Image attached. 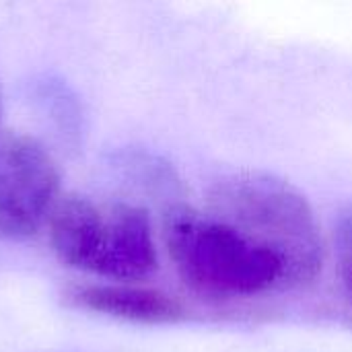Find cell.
Returning <instances> with one entry per match:
<instances>
[{"label": "cell", "instance_id": "6da1fadb", "mask_svg": "<svg viewBox=\"0 0 352 352\" xmlns=\"http://www.w3.org/2000/svg\"><path fill=\"white\" fill-rule=\"evenodd\" d=\"M208 204L210 214L278 256L287 289L305 287L322 274V227L309 200L289 182L262 171H239L212 186Z\"/></svg>", "mask_w": 352, "mask_h": 352}, {"label": "cell", "instance_id": "7a4b0ae2", "mask_svg": "<svg viewBox=\"0 0 352 352\" xmlns=\"http://www.w3.org/2000/svg\"><path fill=\"white\" fill-rule=\"evenodd\" d=\"M165 241L182 283L202 299H248L285 287L278 256L210 212L175 208Z\"/></svg>", "mask_w": 352, "mask_h": 352}, {"label": "cell", "instance_id": "3957f363", "mask_svg": "<svg viewBox=\"0 0 352 352\" xmlns=\"http://www.w3.org/2000/svg\"><path fill=\"white\" fill-rule=\"evenodd\" d=\"M50 243L62 264L111 280H140L159 266L151 217L132 204L66 196L50 214Z\"/></svg>", "mask_w": 352, "mask_h": 352}, {"label": "cell", "instance_id": "277c9868", "mask_svg": "<svg viewBox=\"0 0 352 352\" xmlns=\"http://www.w3.org/2000/svg\"><path fill=\"white\" fill-rule=\"evenodd\" d=\"M60 171L47 148L31 136L0 130V239L19 241L50 219Z\"/></svg>", "mask_w": 352, "mask_h": 352}, {"label": "cell", "instance_id": "5b68a950", "mask_svg": "<svg viewBox=\"0 0 352 352\" xmlns=\"http://www.w3.org/2000/svg\"><path fill=\"white\" fill-rule=\"evenodd\" d=\"M68 301L85 311L134 324H173L186 318L184 305L171 295L134 285H78Z\"/></svg>", "mask_w": 352, "mask_h": 352}, {"label": "cell", "instance_id": "8992f818", "mask_svg": "<svg viewBox=\"0 0 352 352\" xmlns=\"http://www.w3.org/2000/svg\"><path fill=\"white\" fill-rule=\"evenodd\" d=\"M35 99L39 101L41 109L47 111V116L58 124V128L68 134H78L80 126V105L76 101V95L68 85H64L60 78L43 76L35 80L33 85Z\"/></svg>", "mask_w": 352, "mask_h": 352}, {"label": "cell", "instance_id": "52a82bcc", "mask_svg": "<svg viewBox=\"0 0 352 352\" xmlns=\"http://www.w3.org/2000/svg\"><path fill=\"white\" fill-rule=\"evenodd\" d=\"M336 254L338 270L346 291L352 295V214L344 217L336 231Z\"/></svg>", "mask_w": 352, "mask_h": 352}, {"label": "cell", "instance_id": "ba28073f", "mask_svg": "<svg viewBox=\"0 0 352 352\" xmlns=\"http://www.w3.org/2000/svg\"><path fill=\"white\" fill-rule=\"evenodd\" d=\"M0 116H2V91H0Z\"/></svg>", "mask_w": 352, "mask_h": 352}]
</instances>
